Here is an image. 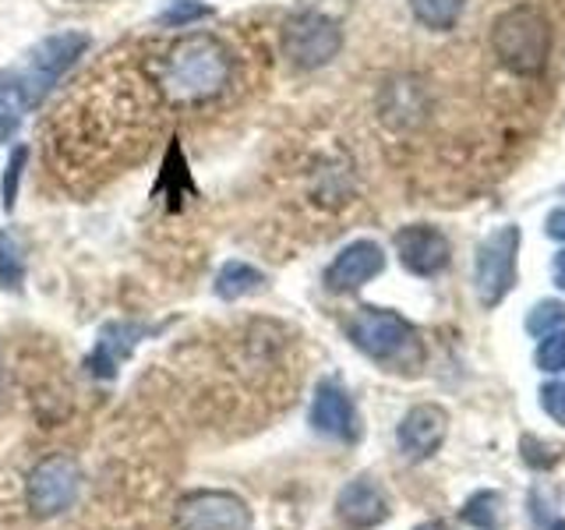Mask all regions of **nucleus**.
Segmentation results:
<instances>
[{
    "label": "nucleus",
    "mask_w": 565,
    "mask_h": 530,
    "mask_svg": "<svg viewBox=\"0 0 565 530\" xmlns=\"http://www.w3.org/2000/svg\"><path fill=\"white\" fill-rule=\"evenodd\" d=\"M541 406H544L552 421L565 424V382H547L541 389Z\"/></svg>",
    "instance_id": "nucleus-27"
},
{
    "label": "nucleus",
    "mask_w": 565,
    "mask_h": 530,
    "mask_svg": "<svg viewBox=\"0 0 565 530\" xmlns=\"http://www.w3.org/2000/svg\"><path fill=\"white\" fill-rule=\"evenodd\" d=\"M279 50L297 71H318L343 50V29L322 11H297L282 22Z\"/></svg>",
    "instance_id": "nucleus-4"
},
{
    "label": "nucleus",
    "mask_w": 565,
    "mask_h": 530,
    "mask_svg": "<svg viewBox=\"0 0 565 530\" xmlns=\"http://www.w3.org/2000/svg\"><path fill=\"white\" fill-rule=\"evenodd\" d=\"M78 488H82V467L75 464V456L53 453L32 467L25 481V499L35 517H61L78 499Z\"/></svg>",
    "instance_id": "nucleus-7"
},
{
    "label": "nucleus",
    "mask_w": 565,
    "mask_h": 530,
    "mask_svg": "<svg viewBox=\"0 0 565 530\" xmlns=\"http://www.w3.org/2000/svg\"><path fill=\"white\" fill-rule=\"evenodd\" d=\"M237 75L234 50L212 32L181 35L159 61V93L173 106H205L216 103Z\"/></svg>",
    "instance_id": "nucleus-1"
},
{
    "label": "nucleus",
    "mask_w": 565,
    "mask_h": 530,
    "mask_svg": "<svg viewBox=\"0 0 565 530\" xmlns=\"http://www.w3.org/2000/svg\"><path fill=\"white\" fill-rule=\"evenodd\" d=\"M558 326H565V305L562 300H541V305L526 315V329L534 336H547Z\"/></svg>",
    "instance_id": "nucleus-22"
},
{
    "label": "nucleus",
    "mask_w": 565,
    "mask_h": 530,
    "mask_svg": "<svg viewBox=\"0 0 565 530\" xmlns=\"http://www.w3.org/2000/svg\"><path fill=\"white\" fill-rule=\"evenodd\" d=\"M382 120L388 128H414V124L424 117V93L420 85L411 78H396L382 88Z\"/></svg>",
    "instance_id": "nucleus-15"
},
{
    "label": "nucleus",
    "mask_w": 565,
    "mask_h": 530,
    "mask_svg": "<svg viewBox=\"0 0 565 530\" xmlns=\"http://www.w3.org/2000/svg\"><path fill=\"white\" fill-rule=\"evenodd\" d=\"M350 340L358 350H364L371 361L388 364V368H411L420 361L417 329L396 311L361 308L350 318Z\"/></svg>",
    "instance_id": "nucleus-3"
},
{
    "label": "nucleus",
    "mask_w": 565,
    "mask_h": 530,
    "mask_svg": "<svg viewBox=\"0 0 565 530\" xmlns=\"http://www.w3.org/2000/svg\"><path fill=\"white\" fill-rule=\"evenodd\" d=\"M311 428L318 435L353 442L361 435L358 428V411H353V400L347 396V389L340 382L326 379L315 389V403H311Z\"/></svg>",
    "instance_id": "nucleus-13"
},
{
    "label": "nucleus",
    "mask_w": 565,
    "mask_h": 530,
    "mask_svg": "<svg viewBox=\"0 0 565 530\" xmlns=\"http://www.w3.org/2000/svg\"><path fill=\"white\" fill-rule=\"evenodd\" d=\"M449 435V414L438 403H417L399 421V449L411 459H428L441 449Z\"/></svg>",
    "instance_id": "nucleus-12"
},
{
    "label": "nucleus",
    "mask_w": 565,
    "mask_h": 530,
    "mask_svg": "<svg viewBox=\"0 0 565 530\" xmlns=\"http://www.w3.org/2000/svg\"><path fill=\"white\" fill-rule=\"evenodd\" d=\"M547 237H555V241H565V209H555L552 216H547Z\"/></svg>",
    "instance_id": "nucleus-28"
},
{
    "label": "nucleus",
    "mask_w": 565,
    "mask_h": 530,
    "mask_svg": "<svg viewBox=\"0 0 565 530\" xmlns=\"http://www.w3.org/2000/svg\"><path fill=\"white\" fill-rule=\"evenodd\" d=\"M216 14V8H209L202 4V0H173V4L159 14V25H167V29H191L194 22H205V18Z\"/></svg>",
    "instance_id": "nucleus-21"
},
{
    "label": "nucleus",
    "mask_w": 565,
    "mask_h": 530,
    "mask_svg": "<svg viewBox=\"0 0 565 530\" xmlns=\"http://www.w3.org/2000/svg\"><path fill=\"white\" fill-rule=\"evenodd\" d=\"M520 449H523V459L530 467H537V470H547V467H555L558 464V449L555 446H547V442L534 438V435H526L520 442Z\"/></svg>",
    "instance_id": "nucleus-26"
},
{
    "label": "nucleus",
    "mask_w": 565,
    "mask_h": 530,
    "mask_svg": "<svg viewBox=\"0 0 565 530\" xmlns=\"http://www.w3.org/2000/svg\"><path fill=\"white\" fill-rule=\"evenodd\" d=\"M417 530H449L446 523H441V520H428V523H420Z\"/></svg>",
    "instance_id": "nucleus-30"
},
{
    "label": "nucleus",
    "mask_w": 565,
    "mask_h": 530,
    "mask_svg": "<svg viewBox=\"0 0 565 530\" xmlns=\"http://www.w3.org/2000/svg\"><path fill=\"white\" fill-rule=\"evenodd\" d=\"M537 364L541 371H565V329L547 332V340H541L537 347Z\"/></svg>",
    "instance_id": "nucleus-25"
},
{
    "label": "nucleus",
    "mask_w": 565,
    "mask_h": 530,
    "mask_svg": "<svg viewBox=\"0 0 565 530\" xmlns=\"http://www.w3.org/2000/svg\"><path fill=\"white\" fill-rule=\"evenodd\" d=\"M88 43H93V40H88L85 32H53V35H46V40H40L29 50L25 71L18 75V82H22L32 106L40 103L71 67H75V61L88 50Z\"/></svg>",
    "instance_id": "nucleus-5"
},
{
    "label": "nucleus",
    "mask_w": 565,
    "mask_h": 530,
    "mask_svg": "<svg viewBox=\"0 0 565 530\" xmlns=\"http://www.w3.org/2000/svg\"><path fill=\"white\" fill-rule=\"evenodd\" d=\"M385 269V252L375 241H353L326 269V287L332 294H353Z\"/></svg>",
    "instance_id": "nucleus-11"
},
{
    "label": "nucleus",
    "mask_w": 565,
    "mask_h": 530,
    "mask_svg": "<svg viewBox=\"0 0 565 530\" xmlns=\"http://www.w3.org/2000/svg\"><path fill=\"white\" fill-rule=\"evenodd\" d=\"M335 517L350 530H371L388 520V499L371 477H353L335 495Z\"/></svg>",
    "instance_id": "nucleus-14"
},
{
    "label": "nucleus",
    "mask_w": 565,
    "mask_h": 530,
    "mask_svg": "<svg viewBox=\"0 0 565 530\" xmlns=\"http://www.w3.org/2000/svg\"><path fill=\"white\" fill-rule=\"evenodd\" d=\"M463 520L473 523V527H481V530H491L494 520H499V495H494V491L473 495V499L463 506Z\"/></svg>",
    "instance_id": "nucleus-23"
},
{
    "label": "nucleus",
    "mask_w": 565,
    "mask_h": 530,
    "mask_svg": "<svg viewBox=\"0 0 565 530\" xmlns=\"http://www.w3.org/2000/svg\"><path fill=\"white\" fill-rule=\"evenodd\" d=\"M262 287H265V273L247 262H237V258L226 262L216 273V283H212V290H216L220 300H241L247 294H258Z\"/></svg>",
    "instance_id": "nucleus-16"
},
{
    "label": "nucleus",
    "mask_w": 565,
    "mask_h": 530,
    "mask_svg": "<svg viewBox=\"0 0 565 530\" xmlns=\"http://www.w3.org/2000/svg\"><path fill=\"white\" fill-rule=\"evenodd\" d=\"M552 273H555V287H558V290H565V252H558V255H555Z\"/></svg>",
    "instance_id": "nucleus-29"
},
{
    "label": "nucleus",
    "mask_w": 565,
    "mask_h": 530,
    "mask_svg": "<svg viewBox=\"0 0 565 530\" xmlns=\"http://www.w3.org/2000/svg\"><path fill=\"white\" fill-rule=\"evenodd\" d=\"M516 255H520V226H499L477 247L473 287L484 308H499L502 297L516 283Z\"/></svg>",
    "instance_id": "nucleus-6"
},
{
    "label": "nucleus",
    "mask_w": 565,
    "mask_h": 530,
    "mask_svg": "<svg viewBox=\"0 0 565 530\" xmlns=\"http://www.w3.org/2000/svg\"><path fill=\"white\" fill-rule=\"evenodd\" d=\"M25 163H29V149L18 146L11 149L8 156V167H4V209H14V199H18V188H22V173H25Z\"/></svg>",
    "instance_id": "nucleus-24"
},
{
    "label": "nucleus",
    "mask_w": 565,
    "mask_h": 530,
    "mask_svg": "<svg viewBox=\"0 0 565 530\" xmlns=\"http://www.w3.org/2000/svg\"><path fill=\"white\" fill-rule=\"evenodd\" d=\"M467 0H411V11L424 29H435V32H446L459 22L463 14Z\"/></svg>",
    "instance_id": "nucleus-18"
},
{
    "label": "nucleus",
    "mask_w": 565,
    "mask_h": 530,
    "mask_svg": "<svg viewBox=\"0 0 565 530\" xmlns=\"http://www.w3.org/2000/svg\"><path fill=\"white\" fill-rule=\"evenodd\" d=\"M25 252L11 230H0V290H22Z\"/></svg>",
    "instance_id": "nucleus-19"
},
{
    "label": "nucleus",
    "mask_w": 565,
    "mask_h": 530,
    "mask_svg": "<svg viewBox=\"0 0 565 530\" xmlns=\"http://www.w3.org/2000/svg\"><path fill=\"white\" fill-rule=\"evenodd\" d=\"M188 188H191V173H188V163L181 156V146H177V138H173V146L167 152V163H163V170H159V188L156 191H163L167 199H184Z\"/></svg>",
    "instance_id": "nucleus-20"
},
{
    "label": "nucleus",
    "mask_w": 565,
    "mask_h": 530,
    "mask_svg": "<svg viewBox=\"0 0 565 530\" xmlns=\"http://www.w3.org/2000/svg\"><path fill=\"white\" fill-rule=\"evenodd\" d=\"M0 385H4V368H0Z\"/></svg>",
    "instance_id": "nucleus-31"
},
{
    "label": "nucleus",
    "mask_w": 565,
    "mask_h": 530,
    "mask_svg": "<svg viewBox=\"0 0 565 530\" xmlns=\"http://www.w3.org/2000/svg\"><path fill=\"white\" fill-rule=\"evenodd\" d=\"M396 255L414 276H438L449 265V237L438 226L428 223H411L396 230Z\"/></svg>",
    "instance_id": "nucleus-9"
},
{
    "label": "nucleus",
    "mask_w": 565,
    "mask_h": 530,
    "mask_svg": "<svg viewBox=\"0 0 565 530\" xmlns=\"http://www.w3.org/2000/svg\"><path fill=\"white\" fill-rule=\"evenodd\" d=\"M29 110H32V103L25 96L22 82H18V75H0V141H14Z\"/></svg>",
    "instance_id": "nucleus-17"
},
{
    "label": "nucleus",
    "mask_w": 565,
    "mask_h": 530,
    "mask_svg": "<svg viewBox=\"0 0 565 530\" xmlns=\"http://www.w3.org/2000/svg\"><path fill=\"white\" fill-rule=\"evenodd\" d=\"M156 326H141V322H106L99 340L93 347V353H88L85 368L93 371L96 379H117L120 364L131 358V353L138 350V343L146 340V336H152Z\"/></svg>",
    "instance_id": "nucleus-10"
},
{
    "label": "nucleus",
    "mask_w": 565,
    "mask_h": 530,
    "mask_svg": "<svg viewBox=\"0 0 565 530\" xmlns=\"http://www.w3.org/2000/svg\"><path fill=\"white\" fill-rule=\"evenodd\" d=\"M491 50L516 75H537L552 53V25L537 8H509L491 25Z\"/></svg>",
    "instance_id": "nucleus-2"
},
{
    "label": "nucleus",
    "mask_w": 565,
    "mask_h": 530,
    "mask_svg": "<svg viewBox=\"0 0 565 530\" xmlns=\"http://www.w3.org/2000/svg\"><path fill=\"white\" fill-rule=\"evenodd\" d=\"M177 530H252V509L230 491H191L177 502Z\"/></svg>",
    "instance_id": "nucleus-8"
}]
</instances>
